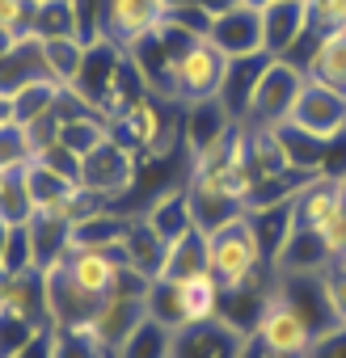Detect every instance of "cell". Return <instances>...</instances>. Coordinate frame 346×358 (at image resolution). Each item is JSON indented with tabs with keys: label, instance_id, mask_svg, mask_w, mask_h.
Segmentation results:
<instances>
[{
	"label": "cell",
	"instance_id": "cell-7",
	"mask_svg": "<svg viewBox=\"0 0 346 358\" xmlns=\"http://www.w3.org/2000/svg\"><path fill=\"white\" fill-rule=\"evenodd\" d=\"M287 122L317 135V139H338L346 131V93H338V89H329L321 80H304Z\"/></svg>",
	"mask_w": 346,
	"mask_h": 358
},
{
	"label": "cell",
	"instance_id": "cell-30",
	"mask_svg": "<svg viewBox=\"0 0 346 358\" xmlns=\"http://www.w3.org/2000/svg\"><path fill=\"white\" fill-rule=\"evenodd\" d=\"M60 93H64V85L60 80H34V85H26V89H18L13 97H9V106H13V122L18 127H30L34 118H43V114H51L55 110V101H60Z\"/></svg>",
	"mask_w": 346,
	"mask_h": 358
},
{
	"label": "cell",
	"instance_id": "cell-27",
	"mask_svg": "<svg viewBox=\"0 0 346 358\" xmlns=\"http://www.w3.org/2000/svg\"><path fill=\"white\" fill-rule=\"evenodd\" d=\"M275 135H279V143H283L291 169H300V173H321V169H325L333 139H317V135H308V131H300V127H291V122H283Z\"/></svg>",
	"mask_w": 346,
	"mask_h": 358
},
{
	"label": "cell",
	"instance_id": "cell-11",
	"mask_svg": "<svg viewBox=\"0 0 346 358\" xmlns=\"http://www.w3.org/2000/svg\"><path fill=\"white\" fill-rule=\"evenodd\" d=\"M207 38L228 55V59H245L262 51V9L254 5H233L224 13H216L207 22Z\"/></svg>",
	"mask_w": 346,
	"mask_h": 358
},
{
	"label": "cell",
	"instance_id": "cell-42",
	"mask_svg": "<svg viewBox=\"0 0 346 358\" xmlns=\"http://www.w3.org/2000/svg\"><path fill=\"white\" fill-rule=\"evenodd\" d=\"M312 30H346V0H312Z\"/></svg>",
	"mask_w": 346,
	"mask_h": 358
},
{
	"label": "cell",
	"instance_id": "cell-2",
	"mask_svg": "<svg viewBox=\"0 0 346 358\" xmlns=\"http://www.w3.org/2000/svg\"><path fill=\"white\" fill-rule=\"evenodd\" d=\"M224 76H228V55L203 34L195 43H186L182 51L169 55V68H165V89L173 101H207V97H220L224 89Z\"/></svg>",
	"mask_w": 346,
	"mask_h": 358
},
{
	"label": "cell",
	"instance_id": "cell-21",
	"mask_svg": "<svg viewBox=\"0 0 346 358\" xmlns=\"http://www.w3.org/2000/svg\"><path fill=\"white\" fill-rule=\"evenodd\" d=\"M144 220H148L165 241H178V236L195 232V220H191V207H186V182H182V186H165V190L148 203Z\"/></svg>",
	"mask_w": 346,
	"mask_h": 358
},
{
	"label": "cell",
	"instance_id": "cell-45",
	"mask_svg": "<svg viewBox=\"0 0 346 358\" xmlns=\"http://www.w3.org/2000/svg\"><path fill=\"white\" fill-rule=\"evenodd\" d=\"M22 43V34H13V30H5V26H0V59H5V55H13V47Z\"/></svg>",
	"mask_w": 346,
	"mask_h": 358
},
{
	"label": "cell",
	"instance_id": "cell-46",
	"mask_svg": "<svg viewBox=\"0 0 346 358\" xmlns=\"http://www.w3.org/2000/svg\"><path fill=\"white\" fill-rule=\"evenodd\" d=\"M199 5L216 17V13H224V9H233V5H241V0H199Z\"/></svg>",
	"mask_w": 346,
	"mask_h": 358
},
{
	"label": "cell",
	"instance_id": "cell-15",
	"mask_svg": "<svg viewBox=\"0 0 346 358\" xmlns=\"http://www.w3.org/2000/svg\"><path fill=\"white\" fill-rule=\"evenodd\" d=\"M139 320H144V295H106V299L97 303V312H93L81 329L93 333L106 350H114ZM72 329H76V324H72Z\"/></svg>",
	"mask_w": 346,
	"mask_h": 358
},
{
	"label": "cell",
	"instance_id": "cell-14",
	"mask_svg": "<svg viewBox=\"0 0 346 358\" xmlns=\"http://www.w3.org/2000/svg\"><path fill=\"white\" fill-rule=\"evenodd\" d=\"M241 333L224 320L207 324H182L173 333V358H241Z\"/></svg>",
	"mask_w": 346,
	"mask_h": 358
},
{
	"label": "cell",
	"instance_id": "cell-38",
	"mask_svg": "<svg viewBox=\"0 0 346 358\" xmlns=\"http://www.w3.org/2000/svg\"><path fill=\"white\" fill-rule=\"evenodd\" d=\"M43 329H34L30 320H18V316H0V358H13L22 354Z\"/></svg>",
	"mask_w": 346,
	"mask_h": 358
},
{
	"label": "cell",
	"instance_id": "cell-19",
	"mask_svg": "<svg viewBox=\"0 0 346 358\" xmlns=\"http://www.w3.org/2000/svg\"><path fill=\"white\" fill-rule=\"evenodd\" d=\"M165 249H169V241L144 220V215H135L131 220V228H127V236H123V253H127V266L131 270H139L144 278H156L160 274V266H165Z\"/></svg>",
	"mask_w": 346,
	"mask_h": 358
},
{
	"label": "cell",
	"instance_id": "cell-1",
	"mask_svg": "<svg viewBox=\"0 0 346 358\" xmlns=\"http://www.w3.org/2000/svg\"><path fill=\"white\" fill-rule=\"evenodd\" d=\"M207 266L212 274L220 278V291H233V287H270L275 282V266L266 262L249 220H233L224 228H216L207 236Z\"/></svg>",
	"mask_w": 346,
	"mask_h": 358
},
{
	"label": "cell",
	"instance_id": "cell-9",
	"mask_svg": "<svg viewBox=\"0 0 346 358\" xmlns=\"http://www.w3.org/2000/svg\"><path fill=\"white\" fill-rule=\"evenodd\" d=\"M312 34V0H270L262 9V51L287 59L300 38Z\"/></svg>",
	"mask_w": 346,
	"mask_h": 358
},
{
	"label": "cell",
	"instance_id": "cell-3",
	"mask_svg": "<svg viewBox=\"0 0 346 358\" xmlns=\"http://www.w3.org/2000/svg\"><path fill=\"white\" fill-rule=\"evenodd\" d=\"M139 182V152H131L123 139L106 135L89 156H81V186L97 199H106L110 207L118 199H127Z\"/></svg>",
	"mask_w": 346,
	"mask_h": 358
},
{
	"label": "cell",
	"instance_id": "cell-6",
	"mask_svg": "<svg viewBox=\"0 0 346 358\" xmlns=\"http://www.w3.org/2000/svg\"><path fill=\"white\" fill-rule=\"evenodd\" d=\"M165 17V0H97V38L114 47H135Z\"/></svg>",
	"mask_w": 346,
	"mask_h": 358
},
{
	"label": "cell",
	"instance_id": "cell-20",
	"mask_svg": "<svg viewBox=\"0 0 346 358\" xmlns=\"http://www.w3.org/2000/svg\"><path fill=\"white\" fill-rule=\"evenodd\" d=\"M329 249L312 228H296L283 245V253L275 257V274H321L329 266Z\"/></svg>",
	"mask_w": 346,
	"mask_h": 358
},
{
	"label": "cell",
	"instance_id": "cell-13",
	"mask_svg": "<svg viewBox=\"0 0 346 358\" xmlns=\"http://www.w3.org/2000/svg\"><path fill=\"white\" fill-rule=\"evenodd\" d=\"M123 59H127L123 47H114V43H106V38H93V43L85 47L81 72H76V80H72L68 89H72L76 97H85L89 106H102V97L110 93V85H114V76H118V68H123Z\"/></svg>",
	"mask_w": 346,
	"mask_h": 358
},
{
	"label": "cell",
	"instance_id": "cell-43",
	"mask_svg": "<svg viewBox=\"0 0 346 358\" xmlns=\"http://www.w3.org/2000/svg\"><path fill=\"white\" fill-rule=\"evenodd\" d=\"M13 358H51V333H39L22 354H13Z\"/></svg>",
	"mask_w": 346,
	"mask_h": 358
},
{
	"label": "cell",
	"instance_id": "cell-23",
	"mask_svg": "<svg viewBox=\"0 0 346 358\" xmlns=\"http://www.w3.org/2000/svg\"><path fill=\"white\" fill-rule=\"evenodd\" d=\"M245 220H249V228H254V236H258V245H262L266 262L275 266V257L283 253L287 236L296 232V199H291V203H279V207L245 211Z\"/></svg>",
	"mask_w": 346,
	"mask_h": 358
},
{
	"label": "cell",
	"instance_id": "cell-28",
	"mask_svg": "<svg viewBox=\"0 0 346 358\" xmlns=\"http://www.w3.org/2000/svg\"><path fill=\"white\" fill-rule=\"evenodd\" d=\"M22 182H26V194H30V203H34V211L39 207H51V203H60L64 194H72L81 182H72V177H64V173H55L51 164H43V160H26L22 164Z\"/></svg>",
	"mask_w": 346,
	"mask_h": 358
},
{
	"label": "cell",
	"instance_id": "cell-47",
	"mask_svg": "<svg viewBox=\"0 0 346 358\" xmlns=\"http://www.w3.org/2000/svg\"><path fill=\"white\" fill-rule=\"evenodd\" d=\"M241 5H254V9H266V5H270V0H241Z\"/></svg>",
	"mask_w": 346,
	"mask_h": 358
},
{
	"label": "cell",
	"instance_id": "cell-39",
	"mask_svg": "<svg viewBox=\"0 0 346 358\" xmlns=\"http://www.w3.org/2000/svg\"><path fill=\"white\" fill-rule=\"evenodd\" d=\"M304 358H346V320L321 329V333L312 337V345H308Z\"/></svg>",
	"mask_w": 346,
	"mask_h": 358
},
{
	"label": "cell",
	"instance_id": "cell-16",
	"mask_svg": "<svg viewBox=\"0 0 346 358\" xmlns=\"http://www.w3.org/2000/svg\"><path fill=\"white\" fill-rule=\"evenodd\" d=\"M186 207H191V220L203 236H212L216 228L233 224L245 215V203L224 194V190H212V186H199V182H186Z\"/></svg>",
	"mask_w": 346,
	"mask_h": 358
},
{
	"label": "cell",
	"instance_id": "cell-33",
	"mask_svg": "<svg viewBox=\"0 0 346 358\" xmlns=\"http://www.w3.org/2000/svg\"><path fill=\"white\" fill-rule=\"evenodd\" d=\"M144 312L160 324H169L173 333L182 329V299H178V282L169 278H152L148 291H144Z\"/></svg>",
	"mask_w": 346,
	"mask_h": 358
},
{
	"label": "cell",
	"instance_id": "cell-36",
	"mask_svg": "<svg viewBox=\"0 0 346 358\" xmlns=\"http://www.w3.org/2000/svg\"><path fill=\"white\" fill-rule=\"evenodd\" d=\"M34 34L39 38H60V34H76L81 38L72 0H43V5H39V22H34Z\"/></svg>",
	"mask_w": 346,
	"mask_h": 358
},
{
	"label": "cell",
	"instance_id": "cell-22",
	"mask_svg": "<svg viewBox=\"0 0 346 358\" xmlns=\"http://www.w3.org/2000/svg\"><path fill=\"white\" fill-rule=\"evenodd\" d=\"M304 76L346 93V30H329V34L317 38V47L304 64Z\"/></svg>",
	"mask_w": 346,
	"mask_h": 358
},
{
	"label": "cell",
	"instance_id": "cell-41",
	"mask_svg": "<svg viewBox=\"0 0 346 358\" xmlns=\"http://www.w3.org/2000/svg\"><path fill=\"white\" fill-rule=\"evenodd\" d=\"M317 236L325 241V249H329V257H333V262H346V194H342L338 211L329 215V224H325Z\"/></svg>",
	"mask_w": 346,
	"mask_h": 358
},
{
	"label": "cell",
	"instance_id": "cell-26",
	"mask_svg": "<svg viewBox=\"0 0 346 358\" xmlns=\"http://www.w3.org/2000/svg\"><path fill=\"white\" fill-rule=\"evenodd\" d=\"M199 270H212V266H207V236L195 228V232H186V236H178V241H169L165 266H160L156 278L182 282V278H191V274H199Z\"/></svg>",
	"mask_w": 346,
	"mask_h": 358
},
{
	"label": "cell",
	"instance_id": "cell-8",
	"mask_svg": "<svg viewBox=\"0 0 346 358\" xmlns=\"http://www.w3.org/2000/svg\"><path fill=\"white\" fill-rule=\"evenodd\" d=\"M60 266H64V274H68L89 299L102 303V299L114 291V282H118V274H123V266H127V253H123V245H110V249L76 245Z\"/></svg>",
	"mask_w": 346,
	"mask_h": 358
},
{
	"label": "cell",
	"instance_id": "cell-12",
	"mask_svg": "<svg viewBox=\"0 0 346 358\" xmlns=\"http://www.w3.org/2000/svg\"><path fill=\"white\" fill-rule=\"evenodd\" d=\"M237 127V118L224 110L220 97H207V101H191L182 110V148H186V164L195 156H203L207 148H216L220 139H228V131Z\"/></svg>",
	"mask_w": 346,
	"mask_h": 358
},
{
	"label": "cell",
	"instance_id": "cell-31",
	"mask_svg": "<svg viewBox=\"0 0 346 358\" xmlns=\"http://www.w3.org/2000/svg\"><path fill=\"white\" fill-rule=\"evenodd\" d=\"M287 152L279 143L275 131H249V173H254V182H262V177H279L287 173Z\"/></svg>",
	"mask_w": 346,
	"mask_h": 358
},
{
	"label": "cell",
	"instance_id": "cell-44",
	"mask_svg": "<svg viewBox=\"0 0 346 358\" xmlns=\"http://www.w3.org/2000/svg\"><path fill=\"white\" fill-rule=\"evenodd\" d=\"M241 358H283V354H275V350H266V345H262V341H258V337L249 333V337L241 341Z\"/></svg>",
	"mask_w": 346,
	"mask_h": 358
},
{
	"label": "cell",
	"instance_id": "cell-32",
	"mask_svg": "<svg viewBox=\"0 0 346 358\" xmlns=\"http://www.w3.org/2000/svg\"><path fill=\"white\" fill-rule=\"evenodd\" d=\"M106 135H110V122H106L102 114H81V118L60 122V143H64L72 156H89Z\"/></svg>",
	"mask_w": 346,
	"mask_h": 358
},
{
	"label": "cell",
	"instance_id": "cell-34",
	"mask_svg": "<svg viewBox=\"0 0 346 358\" xmlns=\"http://www.w3.org/2000/svg\"><path fill=\"white\" fill-rule=\"evenodd\" d=\"M51 358H114V350H106L93 333L76 329H51Z\"/></svg>",
	"mask_w": 346,
	"mask_h": 358
},
{
	"label": "cell",
	"instance_id": "cell-18",
	"mask_svg": "<svg viewBox=\"0 0 346 358\" xmlns=\"http://www.w3.org/2000/svg\"><path fill=\"white\" fill-rule=\"evenodd\" d=\"M266 68H270V55L266 51L245 55V59H228V76H224V89H220V101H224V110L237 122L245 118V110L254 101V89H258V80H262Z\"/></svg>",
	"mask_w": 346,
	"mask_h": 358
},
{
	"label": "cell",
	"instance_id": "cell-37",
	"mask_svg": "<svg viewBox=\"0 0 346 358\" xmlns=\"http://www.w3.org/2000/svg\"><path fill=\"white\" fill-rule=\"evenodd\" d=\"M30 215H34V203H30V194H26L22 169H18V173L9 177L5 194H0V220H5V224H30Z\"/></svg>",
	"mask_w": 346,
	"mask_h": 358
},
{
	"label": "cell",
	"instance_id": "cell-24",
	"mask_svg": "<svg viewBox=\"0 0 346 358\" xmlns=\"http://www.w3.org/2000/svg\"><path fill=\"white\" fill-rule=\"evenodd\" d=\"M178 299H182V324H207L220 316V278L212 270H199L178 282Z\"/></svg>",
	"mask_w": 346,
	"mask_h": 358
},
{
	"label": "cell",
	"instance_id": "cell-40",
	"mask_svg": "<svg viewBox=\"0 0 346 358\" xmlns=\"http://www.w3.org/2000/svg\"><path fill=\"white\" fill-rule=\"evenodd\" d=\"M325 295H329V308H333V320H346V262H329L325 274Z\"/></svg>",
	"mask_w": 346,
	"mask_h": 358
},
{
	"label": "cell",
	"instance_id": "cell-35",
	"mask_svg": "<svg viewBox=\"0 0 346 358\" xmlns=\"http://www.w3.org/2000/svg\"><path fill=\"white\" fill-rule=\"evenodd\" d=\"M0 270H9V274H26V270H34L30 224H9V236H5V245H0Z\"/></svg>",
	"mask_w": 346,
	"mask_h": 358
},
{
	"label": "cell",
	"instance_id": "cell-17",
	"mask_svg": "<svg viewBox=\"0 0 346 358\" xmlns=\"http://www.w3.org/2000/svg\"><path fill=\"white\" fill-rule=\"evenodd\" d=\"M47 59H43V38L39 34H22V43L13 47V55L0 59V93L13 97L18 89L34 85V80H47Z\"/></svg>",
	"mask_w": 346,
	"mask_h": 358
},
{
	"label": "cell",
	"instance_id": "cell-5",
	"mask_svg": "<svg viewBox=\"0 0 346 358\" xmlns=\"http://www.w3.org/2000/svg\"><path fill=\"white\" fill-rule=\"evenodd\" d=\"M254 337H258L266 350L283 354V358H304L317 333H312V324L300 316V308L270 282V295H266L262 316H258V324H254Z\"/></svg>",
	"mask_w": 346,
	"mask_h": 358
},
{
	"label": "cell",
	"instance_id": "cell-25",
	"mask_svg": "<svg viewBox=\"0 0 346 358\" xmlns=\"http://www.w3.org/2000/svg\"><path fill=\"white\" fill-rule=\"evenodd\" d=\"M114 358H173V329L144 312V320L114 345Z\"/></svg>",
	"mask_w": 346,
	"mask_h": 358
},
{
	"label": "cell",
	"instance_id": "cell-4",
	"mask_svg": "<svg viewBox=\"0 0 346 358\" xmlns=\"http://www.w3.org/2000/svg\"><path fill=\"white\" fill-rule=\"evenodd\" d=\"M304 80H308V76H304L296 64L270 59V68L262 72V80H258V89H254V101H249L241 127H249V131H279V127L291 118V106H296Z\"/></svg>",
	"mask_w": 346,
	"mask_h": 358
},
{
	"label": "cell",
	"instance_id": "cell-10",
	"mask_svg": "<svg viewBox=\"0 0 346 358\" xmlns=\"http://www.w3.org/2000/svg\"><path fill=\"white\" fill-rule=\"evenodd\" d=\"M0 316H18V320H30L34 329L51 333L47 274L43 270H26V274L0 270Z\"/></svg>",
	"mask_w": 346,
	"mask_h": 358
},
{
	"label": "cell",
	"instance_id": "cell-29",
	"mask_svg": "<svg viewBox=\"0 0 346 358\" xmlns=\"http://www.w3.org/2000/svg\"><path fill=\"white\" fill-rule=\"evenodd\" d=\"M85 38H76V34H60V38H43V59H47V72H51V80H60L64 89L76 80V72H81V59H85Z\"/></svg>",
	"mask_w": 346,
	"mask_h": 358
}]
</instances>
